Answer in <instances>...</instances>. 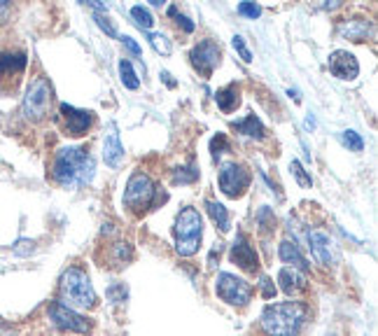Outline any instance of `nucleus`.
Here are the masks:
<instances>
[{
    "label": "nucleus",
    "instance_id": "nucleus-1",
    "mask_svg": "<svg viewBox=\"0 0 378 336\" xmlns=\"http://www.w3.org/2000/svg\"><path fill=\"white\" fill-rule=\"evenodd\" d=\"M96 173V162L82 148H61L54 157L52 178L65 189H79L89 185Z\"/></svg>",
    "mask_w": 378,
    "mask_h": 336
},
{
    "label": "nucleus",
    "instance_id": "nucleus-2",
    "mask_svg": "<svg viewBox=\"0 0 378 336\" xmlns=\"http://www.w3.org/2000/svg\"><path fill=\"white\" fill-rule=\"evenodd\" d=\"M308 318V306L301 302L268 304L261 313V330L266 336H296Z\"/></svg>",
    "mask_w": 378,
    "mask_h": 336
},
{
    "label": "nucleus",
    "instance_id": "nucleus-3",
    "mask_svg": "<svg viewBox=\"0 0 378 336\" xmlns=\"http://www.w3.org/2000/svg\"><path fill=\"white\" fill-rule=\"evenodd\" d=\"M61 299L63 306H75V309H93L96 306V290L82 269L70 266L61 276Z\"/></svg>",
    "mask_w": 378,
    "mask_h": 336
},
{
    "label": "nucleus",
    "instance_id": "nucleus-4",
    "mask_svg": "<svg viewBox=\"0 0 378 336\" xmlns=\"http://www.w3.org/2000/svg\"><path fill=\"white\" fill-rule=\"evenodd\" d=\"M157 187L155 182L150 180V175H145L143 171L133 173L129 178L126 192H124V206L136 215H143L145 210L157 206Z\"/></svg>",
    "mask_w": 378,
    "mask_h": 336
},
{
    "label": "nucleus",
    "instance_id": "nucleus-5",
    "mask_svg": "<svg viewBox=\"0 0 378 336\" xmlns=\"http://www.w3.org/2000/svg\"><path fill=\"white\" fill-rule=\"evenodd\" d=\"M52 84L47 77H35L26 89L24 96V115L31 122H42L52 108Z\"/></svg>",
    "mask_w": 378,
    "mask_h": 336
},
{
    "label": "nucleus",
    "instance_id": "nucleus-6",
    "mask_svg": "<svg viewBox=\"0 0 378 336\" xmlns=\"http://www.w3.org/2000/svg\"><path fill=\"white\" fill-rule=\"evenodd\" d=\"M217 297L229 306H245L252 297V285L243 278H236L234 273H220L215 283Z\"/></svg>",
    "mask_w": 378,
    "mask_h": 336
},
{
    "label": "nucleus",
    "instance_id": "nucleus-7",
    "mask_svg": "<svg viewBox=\"0 0 378 336\" xmlns=\"http://www.w3.org/2000/svg\"><path fill=\"white\" fill-rule=\"evenodd\" d=\"M250 185V171L243 164L229 162L220 168V189L231 199H238Z\"/></svg>",
    "mask_w": 378,
    "mask_h": 336
},
{
    "label": "nucleus",
    "instance_id": "nucleus-8",
    "mask_svg": "<svg viewBox=\"0 0 378 336\" xmlns=\"http://www.w3.org/2000/svg\"><path fill=\"white\" fill-rule=\"evenodd\" d=\"M49 318H52V323L63 332H72V334H89L91 332L89 320L82 318L79 313H75L72 309H68V306H63L59 302L49 306Z\"/></svg>",
    "mask_w": 378,
    "mask_h": 336
},
{
    "label": "nucleus",
    "instance_id": "nucleus-9",
    "mask_svg": "<svg viewBox=\"0 0 378 336\" xmlns=\"http://www.w3.org/2000/svg\"><path fill=\"white\" fill-rule=\"evenodd\" d=\"M189 58H192V65L201 72L203 77H210L213 75V70L220 65V58H222L220 45H217L215 40H201L199 45L192 49Z\"/></svg>",
    "mask_w": 378,
    "mask_h": 336
},
{
    "label": "nucleus",
    "instance_id": "nucleus-10",
    "mask_svg": "<svg viewBox=\"0 0 378 336\" xmlns=\"http://www.w3.org/2000/svg\"><path fill=\"white\" fill-rule=\"evenodd\" d=\"M59 112H61V122H63V131L72 138H79L89 131L91 122H93V112L91 110H77L68 103H61L59 105Z\"/></svg>",
    "mask_w": 378,
    "mask_h": 336
},
{
    "label": "nucleus",
    "instance_id": "nucleus-11",
    "mask_svg": "<svg viewBox=\"0 0 378 336\" xmlns=\"http://www.w3.org/2000/svg\"><path fill=\"white\" fill-rule=\"evenodd\" d=\"M176 238L183 240V238H201L203 233V220H201V213L196 208H183L176 217Z\"/></svg>",
    "mask_w": 378,
    "mask_h": 336
},
{
    "label": "nucleus",
    "instance_id": "nucleus-12",
    "mask_svg": "<svg viewBox=\"0 0 378 336\" xmlns=\"http://www.w3.org/2000/svg\"><path fill=\"white\" fill-rule=\"evenodd\" d=\"M327 65H330V72H332L334 77L348 79V82L360 75V63H358V58H355L351 52H346V49H337V52H332Z\"/></svg>",
    "mask_w": 378,
    "mask_h": 336
},
{
    "label": "nucleus",
    "instance_id": "nucleus-13",
    "mask_svg": "<svg viewBox=\"0 0 378 336\" xmlns=\"http://www.w3.org/2000/svg\"><path fill=\"white\" fill-rule=\"evenodd\" d=\"M103 159L110 168H119L122 162H124V145L119 141L117 124L115 122L107 124V134L103 138Z\"/></svg>",
    "mask_w": 378,
    "mask_h": 336
},
{
    "label": "nucleus",
    "instance_id": "nucleus-14",
    "mask_svg": "<svg viewBox=\"0 0 378 336\" xmlns=\"http://www.w3.org/2000/svg\"><path fill=\"white\" fill-rule=\"evenodd\" d=\"M231 261L238 264V266L243 269V271H248V273H254L259 269L257 252H254V247L248 243V240H245L243 233L236 238V243L231 245Z\"/></svg>",
    "mask_w": 378,
    "mask_h": 336
},
{
    "label": "nucleus",
    "instance_id": "nucleus-15",
    "mask_svg": "<svg viewBox=\"0 0 378 336\" xmlns=\"http://www.w3.org/2000/svg\"><path fill=\"white\" fill-rule=\"evenodd\" d=\"M24 70H26V52H3L0 54V82H3V79H10L14 86Z\"/></svg>",
    "mask_w": 378,
    "mask_h": 336
},
{
    "label": "nucleus",
    "instance_id": "nucleus-16",
    "mask_svg": "<svg viewBox=\"0 0 378 336\" xmlns=\"http://www.w3.org/2000/svg\"><path fill=\"white\" fill-rule=\"evenodd\" d=\"M308 245L313 257L320 261L322 266H332L334 264V252H332V240L327 233L322 231H311L308 233Z\"/></svg>",
    "mask_w": 378,
    "mask_h": 336
},
{
    "label": "nucleus",
    "instance_id": "nucleus-17",
    "mask_svg": "<svg viewBox=\"0 0 378 336\" xmlns=\"http://www.w3.org/2000/svg\"><path fill=\"white\" fill-rule=\"evenodd\" d=\"M337 33L341 38H348L353 42H365L369 35H372V21L367 19H351V21H341L337 26Z\"/></svg>",
    "mask_w": 378,
    "mask_h": 336
},
{
    "label": "nucleus",
    "instance_id": "nucleus-18",
    "mask_svg": "<svg viewBox=\"0 0 378 336\" xmlns=\"http://www.w3.org/2000/svg\"><path fill=\"white\" fill-rule=\"evenodd\" d=\"M278 254H280V259L285 261V264H292V269H296V271H301V273L311 271V264L306 261V257L301 254L299 245H296L294 240H282L280 247H278Z\"/></svg>",
    "mask_w": 378,
    "mask_h": 336
},
{
    "label": "nucleus",
    "instance_id": "nucleus-19",
    "mask_svg": "<svg viewBox=\"0 0 378 336\" xmlns=\"http://www.w3.org/2000/svg\"><path fill=\"white\" fill-rule=\"evenodd\" d=\"M278 283H280V290L289 297L301 295V292H306V287H308L306 276L301 271H296V269H282L278 273Z\"/></svg>",
    "mask_w": 378,
    "mask_h": 336
},
{
    "label": "nucleus",
    "instance_id": "nucleus-20",
    "mask_svg": "<svg viewBox=\"0 0 378 336\" xmlns=\"http://www.w3.org/2000/svg\"><path fill=\"white\" fill-rule=\"evenodd\" d=\"M215 101L217 105H220V110L224 115L234 112L238 105H241V89H238V84H227L224 89H220L215 93Z\"/></svg>",
    "mask_w": 378,
    "mask_h": 336
},
{
    "label": "nucleus",
    "instance_id": "nucleus-21",
    "mask_svg": "<svg viewBox=\"0 0 378 336\" xmlns=\"http://www.w3.org/2000/svg\"><path fill=\"white\" fill-rule=\"evenodd\" d=\"M234 129L238 131V134H243V136H250V138H257V141H261L264 138V124H261L259 117H254V115H248L245 119L241 122H236L234 124Z\"/></svg>",
    "mask_w": 378,
    "mask_h": 336
},
{
    "label": "nucleus",
    "instance_id": "nucleus-22",
    "mask_svg": "<svg viewBox=\"0 0 378 336\" xmlns=\"http://www.w3.org/2000/svg\"><path fill=\"white\" fill-rule=\"evenodd\" d=\"M206 210H208V215L213 217V222L220 226V231L227 233V231H229V213H227V208H224L222 203L208 199V201H206Z\"/></svg>",
    "mask_w": 378,
    "mask_h": 336
},
{
    "label": "nucleus",
    "instance_id": "nucleus-23",
    "mask_svg": "<svg viewBox=\"0 0 378 336\" xmlns=\"http://www.w3.org/2000/svg\"><path fill=\"white\" fill-rule=\"evenodd\" d=\"M119 75H122V84H124L126 89L136 91L138 86H141V79H138L133 65H131V61H126V58H122L119 61Z\"/></svg>",
    "mask_w": 378,
    "mask_h": 336
},
{
    "label": "nucleus",
    "instance_id": "nucleus-24",
    "mask_svg": "<svg viewBox=\"0 0 378 336\" xmlns=\"http://www.w3.org/2000/svg\"><path fill=\"white\" fill-rule=\"evenodd\" d=\"M199 180V171L194 166H183L173 171V182L176 185H192V182Z\"/></svg>",
    "mask_w": 378,
    "mask_h": 336
},
{
    "label": "nucleus",
    "instance_id": "nucleus-25",
    "mask_svg": "<svg viewBox=\"0 0 378 336\" xmlns=\"http://www.w3.org/2000/svg\"><path fill=\"white\" fill-rule=\"evenodd\" d=\"M131 17L136 19V24L143 28V31H150L152 26H155V17L150 14V10H145L143 5H136L131 7Z\"/></svg>",
    "mask_w": 378,
    "mask_h": 336
},
{
    "label": "nucleus",
    "instance_id": "nucleus-26",
    "mask_svg": "<svg viewBox=\"0 0 378 336\" xmlns=\"http://www.w3.org/2000/svg\"><path fill=\"white\" fill-rule=\"evenodd\" d=\"M201 247V238H183V240H176V252L180 257H192V254L199 252Z\"/></svg>",
    "mask_w": 378,
    "mask_h": 336
},
{
    "label": "nucleus",
    "instance_id": "nucleus-27",
    "mask_svg": "<svg viewBox=\"0 0 378 336\" xmlns=\"http://www.w3.org/2000/svg\"><path fill=\"white\" fill-rule=\"evenodd\" d=\"M148 40H150V45L155 47V52H157V54L169 56V54L173 52L171 40L166 38V35H162V33H150V35H148Z\"/></svg>",
    "mask_w": 378,
    "mask_h": 336
},
{
    "label": "nucleus",
    "instance_id": "nucleus-28",
    "mask_svg": "<svg viewBox=\"0 0 378 336\" xmlns=\"http://www.w3.org/2000/svg\"><path fill=\"white\" fill-rule=\"evenodd\" d=\"M257 224H259L261 231H273V229H275V215H273V210L266 208V206H261V208L257 210Z\"/></svg>",
    "mask_w": 378,
    "mask_h": 336
},
{
    "label": "nucleus",
    "instance_id": "nucleus-29",
    "mask_svg": "<svg viewBox=\"0 0 378 336\" xmlns=\"http://www.w3.org/2000/svg\"><path fill=\"white\" fill-rule=\"evenodd\" d=\"M341 143H344L346 148L353 150V152L365 150V141H362L360 134H355V131H344V134H341Z\"/></svg>",
    "mask_w": 378,
    "mask_h": 336
},
{
    "label": "nucleus",
    "instance_id": "nucleus-30",
    "mask_svg": "<svg viewBox=\"0 0 378 336\" xmlns=\"http://www.w3.org/2000/svg\"><path fill=\"white\" fill-rule=\"evenodd\" d=\"M112 254H115V259H117V264H129V261L133 259V247L129 243H115Z\"/></svg>",
    "mask_w": 378,
    "mask_h": 336
},
{
    "label": "nucleus",
    "instance_id": "nucleus-31",
    "mask_svg": "<svg viewBox=\"0 0 378 336\" xmlns=\"http://www.w3.org/2000/svg\"><path fill=\"white\" fill-rule=\"evenodd\" d=\"M210 152H213V159H220L224 152H229V141L224 134H217L213 141H210Z\"/></svg>",
    "mask_w": 378,
    "mask_h": 336
},
{
    "label": "nucleus",
    "instance_id": "nucleus-32",
    "mask_svg": "<svg viewBox=\"0 0 378 336\" xmlns=\"http://www.w3.org/2000/svg\"><path fill=\"white\" fill-rule=\"evenodd\" d=\"M93 19H96V24H98L100 31H105V35H110V38H117V28H115L112 21L105 17V12H96V14H93Z\"/></svg>",
    "mask_w": 378,
    "mask_h": 336
},
{
    "label": "nucleus",
    "instance_id": "nucleus-33",
    "mask_svg": "<svg viewBox=\"0 0 378 336\" xmlns=\"http://www.w3.org/2000/svg\"><path fill=\"white\" fill-rule=\"evenodd\" d=\"M289 171L294 173V178H296V182H299L301 187H311V185H313L311 175H306V171H304V166H301L299 162H292V164H289Z\"/></svg>",
    "mask_w": 378,
    "mask_h": 336
},
{
    "label": "nucleus",
    "instance_id": "nucleus-34",
    "mask_svg": "<svg viewBox=\"0 0 378 336\" xmlns=\"http://www.w3.org/2000/svg\"><path fill=\"white\" fill-rule=\"evenodd\" d=\"M105 295H107V299H110V302L122 304V302H124V299H126L129 292H126V285H124V283H119V285H112V287H107Z\"/></svg>",
    "mask_w": 378,
    "mask_h": 336
},
{
    "label": "nucleus",
    "instance_id": "nucleus-35",
    "mask_svg": "<svg viewBox=\"0 0 378 336\" xmlns=\"http://www.w3.org/2000/svg\"><path fill=\"white\" fill-rule=\"evenodd\" d=\"M238 14H241V17H248V19H257L261 14V7L254 5V3H248V0H243V3H238Z\"/></svg>",
    "mask_w": 378,
    "mask_h": 336
},
{
    "label": "nucleus",
    "instance_id": "nucleus-36",
    "mask_svg": "<svg viewBox=\"0 0 378 336\" xmlns=\"http://www.w3.org/2000/svg\"><path fill=\"white\" fill-rule=\"evenodd\" d=\"M33 250H35V243H33V240H28V238H21V240H17V243L12 245V252L19 254V257H26V254H31Z\"/></svg>",
    "mask_w": 378,
    "mask_h": 336
},
{
    "label": "nucleus",
    "instance_id": "nucleus-37",
    "mask_svg": "<svg viewBox=\"0 0 378 336\" xmlns=\"http://www.w3.org/2000/svg\"><path fill=\"white\" fill-rule=\"evenodd\" d=\"M234 49H236L238 56H241L245 63H250V61H252L250 49H248V45H245V40L241 38V35H234Z\"/></svg>",
    "mask_w": 378,
    "mask_h": 336
},
{
    "label": "nucleus",
    "instance_id": "nucleus-38",
    "mask_svg": "<svg viewBox=\"0 0 378 336\" xmlns=\"http://www.w3.org/2000/svg\"><path fill=\"white\" fill-rule=\"evenodd\" d=\"M169 14H171V17H176L178 26H183V31H185V33H192V31H194V24H192V21H189L187 17H183V14L178 12V7H169Z\"/></svg>",
    "mask_w": 378,
    "mask_h": 336
},
{
    "label": "nucleus",
    "instance_id": "nucleus-39",
    "mask_svg": "<svg viewBox=\"0 0 378 336\" xmlns=\"http://www.w3.org/2000/svg\"><path fill=\"white\" fill-rule=\"evenodd\" d=\"M259 285H261V297H264V299H273L275 297V285L271 283V278H266V276H264Z\"/></svg>",
    "mask_w": 378,
    "mask_h": 336
},
{
    "label": "nucleus",
    "instance_id": "nucleus-40",
    "mask_svg": "<svg viewBox=\"0 0 378 336\" xmlns=\"http://www.w3.org/2000/svg\"><path fill=\"white\" fill-rule=\"evenodd\" d=\"M122 42H124V47L129 49L131 54H141V45H138V42L133 40V38H129V35H124V38H122Z\"/></svg>",
    "mask_w": 378,
    "mask_h": 336
},
{
    "label": "nucleus",
    "instance_id": "nucleus-41",
    "mask_svg": "<svg viewBox=\"0 0 378 336\" xmlns=\"http://www.w3.org/2000/svg\"><path fill=\"white\" fill-rule=\"evenodd\" d=\"M10 10H12V5L7 3V0H0V26H3L7 17H10Z\"/></svg>",
    "mask_w": 378,
    "mask_h": 336
},
{
    "label": "nucleus",
    "instance_id": "nucleus-42",
    "mask_svg": "<svg viewBox=\"0 0 378 336\" xmlns=\"http://www.w3.org/2000/svg\"><path fill=\"white\" fill-rule=\"evenodd\" d=\"M86 5L93 7V10H98V12H107V5L105 3H98V0H89Z\"/></svg>",
    "mask_w": 378,
    "mask_h": 336
},
{
    "label": "nucleus",
    "instance_id": "nucleus-43",
    "mask_svg": "<svg viewBox=\"0 0 378 336\" xmlns=\"http://www.w3.org/2000/svg\"><path fill=\"white\" fill-rule=\"evenodd\" d=\"M162 77H164V82L171 86V89H173V86H176V82H173V79H171V75H169V72H166V70L162 72Z\"/></svg>",
    "mask_w": 378,
    "mask_h": 336
}]
</instances>
